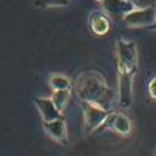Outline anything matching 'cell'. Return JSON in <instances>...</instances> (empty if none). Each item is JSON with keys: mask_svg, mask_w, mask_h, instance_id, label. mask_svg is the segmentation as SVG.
Segmentation results:
<instances>
[{"mask_svg": "<svg viewBox=\"0 0 156 156\" xmlns=\"http://www.w3.org/2000/svg\"><path fill=\"white\" fill-rule=\"evenodd\" d=\"M78 96L86 103L99 105L107 111L112 104V92L107 88L105 81L97 73H85L78 78Z\"/></svg>", "mask_w": 156, "mask_h": 156, "instance_id": "1", "label": "cell"}, {"mask_svg": "<svg viewBox=\"0 0 156 156\" xmlns=\"http://www.w3.org/2000/svg\"><path fill=\"white\" fill-rule=\"evenodd\" d=\"M137 45L133 41H118V70L136 71L137 69Z\"/></svg>", "mask_w": 156, "mask_h": 156, "instance_id": "2", "label": "cell"}, {"mask_svg": "<svg viewBox=\"0 0 156 156\" xmlns=\"http://www.w3.org/2000/svg\"><path fill=\"white\" fill-rule=\"evenodd\" d=\"M156 18V5L144 8H136L123 16L122 21L129 27H147L152 26Z\"/></svg>", "mask_w": 156, "mask_h": 156, "instance_id": "3", "label": "cell"}, {"mask_svg": "<svg viewBox=\"0 0 156 156\" xmlns=\"http://www.w3.org/2000/svg\"><path fill=\"white\" fill-rule=\"evenodd\" d=\"M103 12L105 15H110L112 18L123 19L125 15L130 11L136 10V5L130 0H103Z\"/></svg>", "mask_w": 156, "mask_h": 156, "instance_id": "4", "label": "cell"}, {"mask_svg": "<svg viewBox=\"0 0 156 156\" xmlns=\"http://www.w3.org/2000/svg\"><path fill=\"white\" fill-rule=\"evenodd\" d=\"M134 71L119 70V104L127 108L132 101V85Z\"/></svg>", "mask_w": 156, "mask_h": 156, "instance_id": "5", "label": "cell"}, {"mask_svg": "<svg viewBox=\"0 0 156 156\" xmlns=\"http://www.w3.org/2000/svg\"><path fill=\"white\" fill-rule=\"evenodd\" d=\"M83 108H85V119H86V126H88L89 132L101 126L105 116L108 115L107 111H104L103 108H100L96 104H92V103L83 101Z\"/></svg>", "mask_w": 156, "mask_h": 156, "instance_id": "6", "label": "cell"}, {"mask_svg": "<svg viewBox=\"0 0 156 156\" xmlns=\"http://www.w3.org/2000/svg\"><path fill=\"white\" fill-rule=\"evenodd\" d=\"M34 103L37 105L38 111L41 114V118L44 122H49V121H55L58 118H62L60 112L58 111V108L55 107V104L52 103L51 99H45V97H37L34 99Z\"/></svg>", "mask_w": 156, "mask_h": 156, "instance_id": "7", "label": "cell"}, {"mask_svg": "<svg viewBox=\"0 0 156 156\" xmlns=\"http://www.w3.org/2000/svg\"><path fill=\"white\" fill-rule=\"evenodd\" d=\"M44 129L54 140L59 141V143H65L66 138H67L66 122L62 118H58L55 121H49V122H44Z\"/></svg>", "mask_w": 156, "mask_h": 156, "instance_id": "8", "label": "cell"}, {"mask_svg": "<svg viewBox=\"0 0 156 156\" xmlns=\"http://www.w3.org/2000/svg\"><path fill=\"white\" fill-rule=\"evenodd\" d=\"M111 27L110 19L104 12H93L90 15V29L94 34L104 36Z\"/></svg>", "mask_w": 156, "mask_h": 156, "instance_id": "9", "label": "cell"}, {"mask_svg": "<svg viewBox=\"0 0 156 156\" xmlns=\"http://www.w3.org/2000/svg\"><path fill=\"white\" fill-rule=\"evenodd\" d=\"M112 130H115V132L121 136H127L132 132V122H130V119L127 118L126 115L118 112L115 121H114Z\"/></svg>", "mask_w": 156, "mask_h": 156, "instance_id": "10", "label": "cell"}, {"mask_svg": "<svg viewBox=\"0 0 156 156\" xmlns=\"http://www.w3.org/2000/svg\"><path fill=\"white\" fill-rule=\"evenodd\" d=\"M70 89H65V90H55L54 94H52L51 100L52 103L55 104V107L58 108V111L59 112H62L63 110H65V107L67 105L69 100H70Z\"/></svg>", "mask_w": 156, "mask_h": 156, "instance_id": "11", "label": "cell"}, {"mask_svg": "<svg viewBox=\"0 0 156 156\" xmlns=\"http://www.w3.org/2000/svg\"><path fill=\"white\" fill-rule=\"evenodd\" d=\"M49 85L54 90H65V89H70L71 82L67 77L62 74H54L49 77Z\"/></svg>", "mask_w": 156, "mask_h": 156, "instance_id": "12", "label": "cell"}, {"mask_svg": "<svg viewBox=\"0 0 156 156\" xmlns=\"http://www.w3.org/2000/svg\"><path fill=\"white\" fill-rule=\"evenodd\" d=\"M34 4L37 7L45 8V7H62L67 5L69 0H34Z\"/></svg>", "mask_w": 156, "mask_h": 156, "instance_id": "13", "label": "cell"}, {"mask_svg": "<svg viewBox=\"0 0 156 156\" xmlns=\"http://www.w3.org/2000/svg\"><path fill=\"white\" fill-rule=\"evenodd\" d=\"M148 93L152 99L156 100V77H154L148 83Z\"/></svg>", "mask_w": 156, "mask_h": 156, "instance_id": "14", "label": "cell"}, {"mask_svg": "<svg viewBox=\"0 0 156 156\" xmlns=\"http://www.w3.org/2000/svg\"><path fill=\"white\" fill-rule=\"evenodd\" d=\"M151 27H152V29H155V30H156V18H155V22H154V25H152Z\"/></svg>", "mask_w": 156, "mask_h": 156, "instance_id": "15", "label": "cell"}, {"mask_svg": "<svg viewBox=\"0 0 156 156\" xmlns=\"http://www.w3.org/2000/svg\"><path fill=\"white\" fill-rule=\"evenodd\" d=\"M96 2H103V0H96Z\"/></svg>", "mask_w": 156, "mask_h": 156, "instance_id": "16", "label": "cell"}, {"mask_svg": "<svg viewBox=\"0 0 156 156\" xmlns=\"http://www.w3.org/2000/svg\"><path fill=\"white\" fill-rule=\"evenodd\" d=\"M155 156H156V152H155Z\"/></svg>", "mask_w": 156, "mask_h": 156, "instance_id": "17", "label": "cell"}]
</instances>
